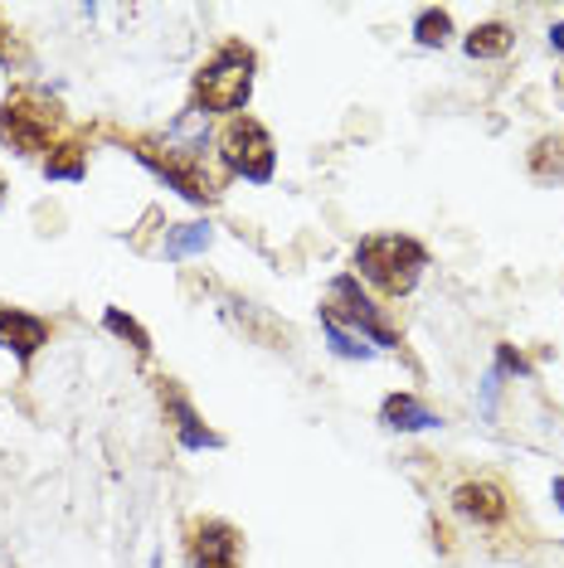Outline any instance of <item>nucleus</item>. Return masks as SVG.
<instances>
[{
  "instance_id": "nucleus-1",
  "label": "nucleus",
  "mask_w": 564,
  "mask_h": 568,
  "mask_svg": "<svg viewBox=\"0 0 564 568\" xmlns=\"http://www.w3.org/2000/svg\"><path fill=\"white\" fill-rule=\"evenodd\" d=\"M423 267H429L423 243L404 239V234H380V239H365L361 248H355V273L384 296H409L419 287Z\"/></svg>"
},
{
  "instance_id": "nucleus-2",
  "label": "nucleus",
  "mask_w": 564,
  "mask_h": 568,
  "mask_svg": "<svg viewBox=\"0 0 564 568\" xmlns=\"http://www.w3.org/2000/svg\"><path fill=\"white\" fill-rule=\"evenodd\" d=\"M253 93V49L224 44L195 73V112H243Z\"/></svg>"
},
{
  "instance_id": "nucleus-3",
  "label": "nucleus",
  "mask_w": 564,
  "mask_h": 568,
  "mask_svg": "<svg viewBox=\"0 0 564 568\" xmlns=\"http://www.w3.org/2000/svg\"><path fill=\"white\" fill-rule=\"evenodd\" d=\"M54 126H59V108L44 102L40 93H30V88L6 98V108H0V141H10L20 156H44L49 141H54Z\"/></svg>"
},
{
  "instance_id": "nucleus-4",
  "label": "nucleus",
  "mask_w": 564,
  "mask_h": 568,
  "mask_svg": "<svg viewBox=\"0 0 564 568\" xmlns=\"http://www.w3.org/2000/svg\"><path fill=\"white\" fill-rule=\"evenodd\" d=\"M322 312L336 316L345 331L361 335L370 351H394V345H400V335L384 326V316L375 312V302L361 292V282H355V277H336V282H331V302L322 306Z\"/></svg>"
},
{
  "instance_id": "nucleus-5",
  "label": "nucleus",
  "mask_w": 564,
  "mask_h": 568,
  "mask_svg": "<svg viewBox=\"0 0 564 568\" xmlns=\"http://www.w3.org/2000/svg\"><path fill=\"white\" fill-rule=\"evenodd\" d=\"M220 156L234 175L253 180V185H268L273 180V136L263 132V122L253 118H234L220 136Z\"/></svg>"
},
{
  "instance_id": "nucleus-6",
  "label": "nucleus",
  "mask_w": 564,
  "mask_h": 568,
  "mask_svg": "<svg viewBox=\"0 0 564 568\" xmlns=\"http://www.w3.org/2000/svg\"><path fill=\"white\" fill-rule=\"evenodd\" d=\"M137 156L151 165V171H157L161 180H171L175 190H181V195L190 200V204H214L220 200V190H214V180L200 171V165H190V156H195V151H165V156H157V151L151 146H137Z\"/></svg>"
},
{
  "instance_id": "nucleus-7",
  "label": "nucleus",
  "mask_w": 564,
  "mask_h": 568,
  "mask_svg": "<svg viewBox=\"0 0 564 568\" xmlns=\"http://www.w3.org/2000/svg\"><path fill=\"white\" fill-rule=\"evenodd\" d=\"M190 559L195 568H239V529L224 520H200L190 529Z\"/></svg>"
},
{
  "instance_id": "nucleus-8",
  "label": "nucleus",
  "mask_w": 564,
  "mask_h": 568,
  "mask_svg": "<svg viewBox=\"0 0 564 568\" xmlns=\"http://www.w3.org/2000/svg\"><path fill=\"white\" fill-rule=\"evenodd\" d=\"M453 510L463 520H477V525H502L511 506H506V490L496 481H463L453 490Z\"/></svg>"
},
{
  "instance_id": "nucleus-9",
  "label": "nucleus",
  "mask_w": 564,
  "mask_h": 568,
  "mask_svg": "<svg viewBox=\"0 0 564 568\" xmlns=\"http://www.w3.org/2000/svg\"><path fill=\"white\" fill-rule=\"evenodd\" d=\"M49 341V326L30 312H16V306H0V351H10L24 365L34 359V351Z\"/></svg>"
},
{
  "instance_id": "nucleus-10",
  "label": "nucleus",
  "mask_w": 564,
  "mask_h": 568,
  "mask_svg": "<svg viewBox=\"0 0 564 568\" xmlns=\"http://www.w3.org/2000/svg\"><path fill=\"white\" fill-rule=\"evenodd\" d=\"M165 413H171V423H175V437H181V447H190V452H204V447H220L224 443V437L220 433H210V428H204V423H200V413L195 408H190V398L181 394V389H175V384L171 379H165Z\"/></svg>"
},
{
  "instance_id": "nucleus-11",
  "label": "nucleus",
  "mask_w": 564,
  "mask_h": 568,
  "mask_svg": "<svg viewBox=\"0 0 564 568\" xmlns=\"http://www.w3.org/2000/svg\"><path fill=\"white\" fill-rule=\"evenodd\" d=\"M380 423L384 428H394V433H423V428H439L443 418L429 404H419L414 394H390L384 398V408H380Z\"/></svg>"
},
{
  "instance_id": "nucleus-12",
  "label": "nucleus",
  "mask_w": 564,
  "mask_h": 568,
  "mask_svg": "<svg viewBox=\"0 0 564 568\" xmlns=\"http://www.w3.org/2000/svg\"><path fill=\"white\" fill-rule=\"evenodd\" d=\"M210 239H214V229H210V224H175L171 234H165L161 253L171 257V263H181V257H195V253L210 248Z\"/></svg>"
},
{
  "instance_id": "nucleus-13",
  "label": "nucleus",
  "mask_w": 564,
  "mask_h": 568,
  "mask_svg": "<svg viewBox=\"0 0 564 568\" xmlns=\"http://www.w3.org/2000/svg\"><path fill=\"white\" fill-rule=\"evenodd\" d=\"M463 49L472 59H502L511 49V30H506V24H477V30L463 40Z\"/></svg>"
},
{
  "instance_id": "nucleus-14",
  "label": "nucleus",
  "mask_w": 564,
  "mask_h": 568,
  "mask_svg": "<svg viewBox=\"0 0 564 568\" xmlns=\"http://www.w3.org/2000/svg\"><path fill=\"white\" fill-rule=\"evenodd\" d=\"M322 331H326L331 351L345 355V359H370V355H375V351H370V345L361 341V335H355V331H345L341 321H336V316H326V312H322Z\"/></svg>"
},
{
  "instance_id": "nucleus-15",
  "label": "nucleus",
  "mask_w": 564,
  "mask_h": 568,
  "mask_svg": "<svg viewBox=\"0 0 564 568\" xmlns=\"http://www.w3.org/2000/svg\"><path fill=\"white\" fill-rule=\"evenodd\" d=\"M531 171L541 180H564V136H545L531 151Z\"/></svg>"
},
{
  "instance_id": "nucleus-16",
  "label": "nucleus",
  "mask_w": 564,
  "mask_h": 568,
  "mask_svg": "<svg viewBox=\"0 0 564 568\" xmlns=\"http://www.w3.org/2000/svg\"><path fill=\"white\" fill-rule=\"evenodd\" d=\"M447 30H453L447 10H423L419 24H414V40H419L423 49H443V44H447Z\"/></svg>"
},
{
  "instance_id": "nucleus-17",
  "label": "nucleus",
  "mask_w": 564,
  "mask_h": 568,
  "mask_svg": "<svg viewBox=\"0 0 564 568\" xmlns=\"http://www.w3.org/2000/svg\"><path fill=\"white\" fill-rule=\"evenodd\" d=\"M44 171H49V180H79L83 175V151L79 146H59V156H49Z\"/></svg>"
},
{
  "instance_id": "nucleus-18",
  "label": "nucleus",
  "mask_w": 564,
  "mask_h": 568,
  "mask_svg": "<svg viewBox=\"0 0 564 568\" xmlns=\"http://www.w3.org/2000/svg\"><path fill=\"white\" fill-rule=\"evenodd\" d=\"M108 331H118V335H127V341H132V345H137V351H141V355H147V351H151V335H147V331H141V326H137V321H132V316H122V312H118V306H112V312H108Z\"/></svg>"
},
{
  "instance_id": "nucleus-19",
  "label": "nucleus",
  "mask_w": 564,
  "mask_h": 568,
  "mask_svg": "<svg viewBox=\"0 0 564 568\" xmlns=\"http://www.w3.org/2000/svg\"><path fill=\"white\" fill-rule=\"evenodd\" d=\"M550 49H560V54H564V24H555V30H550Z\"/></svg>"
},
{
  "instance_id": "nucleus-20",
  "label": "nucleus",
  "mask_w": 564,
  "mask_h": 568,
  "mask_svg": "<svg viewBox=\"0 0 564 568\" xmlns=\"http://www.w3.org/2000/svg\"><path fill=\"white\" fill-rule=\"evenodd\" d=\"M550 496H555V506L564 510V476H560V481H555V486H550Z\"/></svg>"
},
{
  "instance_id": "nucleus-21",
  "label": "nucleus",
  "mask_w": 564,
  "mask_h": 568,
  "mask_svg": "<svg viewBox=\"0 0 564 568\" xmlns=\"http://www.w3.org/2000/svg\"><path fill=\"white\" fill-rule=\"evenodd\" d=\"M0 34H6V30H0ZM0 63H10V49L6 44H0Z\"/></svg>"
}]
</instances>
